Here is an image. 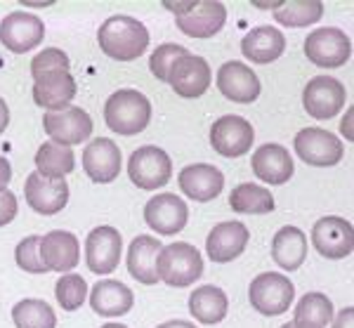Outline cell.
<instances>
[{
	"mask_svg": "<svg viewBox=\"0 0 354 328\" xmlns=\"http://www.w3.org/2000/svg\"><path fill=\"white\" fill-rule=\"evenodd\" d=\"M71 62H68V55L59 48H45L43 53H38L31 60V76L33 78H43L53 71H68Z\"/></svg>",
	"mask_w": 354,
	"mask_h": 328,
	"instance_id": "obj_37",
	"label": "cell"
},
{
	"mask_svg": "<svg viewBox=\"0 0 354 328\" xmlns=\"http://www.w3.org/2000/svg\"><path fill=\"white\" fill-rule=\"evenodd\" d=\"M312 246L326 260H342L350 257L354 250V229L340 215H326L314 222L312 227Z\"/></svg>",
	"mask_w": 354,
	"mask_h": 328,
	"instance_id": "obj_9",
	"label": "cell"
},
{
	"mask_svg": "<svg viewBox=\"0 0 354 328\" xmlns=\"http://www.w3.org/2000/svg\"><path fill=\"white\" fill-rule=\"evenodd\" d=\"M352 324H354V307H345L330 321V328H354Z\"/></svg>",
	"mask_w": 354,
	"mask_h": 328,
	"instance_id": "obj_41",
	"label": "cell"
},
{
	"mask_svg": "<svg viewBox=\"0 0 354 328\" xmlns=\"http://www.w3.org/2000/svg\"><path fill=\"white\" fill-rule=\"evenodd\" d=\"M76 78L68 71H53L48 76L38 78L33 83V102L48 111H62L71 107V100L76 97Z\"/></svg>",
	"mask_w": 354,
	"mask_h": 328,
	"instance_id": "obj_24",
	"label": "cell"
},
{
	"mask_svg": "<svg viewBox=\"0 0 354 328\" xmlns=\"http://www.w3.org/2000/svg\"><path fill=\"white\" fill-rule=\"evenodd\" d=\"M17 197L12 192H0V227H5V224H10L17 217Z\"/></svg>",
	"mask_w": 354,
	"mask_h": 328,
	"instance_id": "obj_39",
	"label": "cell"
},
{
	"mask_svg": "<svg viewBox=\"0 0 354 328\" xmlns=\"http://www.w3.org/2000/svg\"><path fill=\"white\" fill-rule=\"evenodd\" d=\"M90 304H93L95 314L104 316V319H113V316H123L133 309L135 295L121 281H100L90 293Z\"/></svg>",
	"mask_w": 354,
	"mask_h": 328,
	"instance_id": "obj_27",
	"label": "cell"
},
{
	"mask_svg": "<svg viewBox=\"0 0 354 328\" xmlns=\"http://www.w3.org/2000/svg\"><path fill=\"white\" fill-rule=\"evenodd\" d=\"M165 83H170L175 95L185 97V100H196V97L205 95V90L210 88L213 71H210V64L203 57L187 53L173 62Z\"/></svg>",
	"mask_w": 354,
	"mask_h": 328,
	"instance_id": "obj_11",
	"label": "cell"
},
{
	"mask_svg": "<svg viewBox=\"0 0 354 328\" xmlns=\"http://www.w3.org/2000/svg\"><path fill=\"white\" fill-rule=\"evenodd\" d=\"M293 149L307 165H314V168L338 165L345 156V147H342L340 137L324 128H302L295 135Z\"/></svg>",
	"mask_w": 354,
	"mask_h": 328,
	"instance_id": "obj_7",
	"label": "cell"
},
{
	"mask_svg": "<svg viewBox=\"0 0 354 328\" xmlns=\"http://www.w3.org/2000/svg\"><path fill=\"white\" fill-rule=\"evenodd\" d=\"M177 184L189 199L198 201V203H208L220 197L222 187H225V175L210 163H194L182 168L177 175Z\"/></svg>",
	"mask_w": 354,
	"mask_h": 328,
	"instance_id": "obj_22",
	"label": "cell"
},
{
	"mask_svg": "<svg viewBox=\"0 0 354 328\" xmlns=\"http://www.w3.org/2000/svg\"><path fill=\"white\" fill-rule=\"evenodd\" d=\"M100 48L116 62H133L149 48V31L142 21L128 15H113L97 31Z\"/></svg>",
	"mask_w": 354,
	"mask_h": 328,
	"instance_id": "obj_1",
	"label": "cell"
},
{
	"mask_svg": "<svg viewBox=\"0 0 354 328\" xmlns=\"http://www.w3.org/2000/svg\"><path fill=\"white\" fill-rule=\"evenodd\" d=\"M55 298L64 312H76L88 298V284L81 274H64L55 284Z\"/></svg>",
	"mask_w": 354,
	"mask_h": 328,
	"instance_id": "obj_35",
	"label": "cell"
},
{
	"mask_svg": "<svg viewBox=\"0 0 354 328\" xmlns=\"http://www.w3.org/2000/svg\"><path fill=\"white\" fill-rule=\"evenodd\" d=\"M156 328H196V324H189V321L177 319V321H165V324L156 326Z\"/></svg>",
	"mask_w": 354,
	"mask_h": 328,
	"instance_id": "obj_45",
	"label": "cell"
},
{
	"mask_svg": "<svg viewBox=\"0 0 354 328\" xmlns=\"http://www.w3.org/2000/svg\"><path fill=\"white\" fill-rule=\"evenodd\" d=\"M10 180H12V165H10V161L5 156H0V192L8 189Z\"/></svg>",
	"mask_w": 354,
	"mask_h": 328,
	"instance_id": "obj_42",
	"label": "cell"
},
{
	"mask_svg": "<svg viewBox=\"0 0 354 328\" xmlns=\"http://www.w3.org/2000/svg\"><path fill=\"white\" fill-rule=\"evenodd\" d=\"M76 168V156L68 147H59L55 142H45L36 152V172L50 180H64Z\"/></svg>",
	"mask_w": 354,
	"mask_h": 328,
	"instance_id": "obj_31",
	"label": "cell"
},
{
	"mask_svg": "<svg viewBox=\"0 0 354 328\" xmlns=\"http://www.w3.org/2000/svg\"><path fill=\"white\" fill-rule=\"evenodd\" d=\"M182 55H187V48H182V45H175V43L158 45V48L151 53V60H149L151 73L158 80H163V83H165V80H168V71H170V66H173V62L180 60Z\"/></svg>",
	"mask_w": 354,
	"mask_h": 328,
	"instance_id": "obj_38",
	"label": "cell"
},
{
	"mask_svg": "<svg viewBox=\"0 0 354 328\" xmlns=\"http://www.w3.org/2000/svg\"><path fill=\"white\" fill-rule=\"evenodd\" d=\"M102 328H128V326H125V324H104Z\"/></svg>",
	"mask_w": 354,
	"mask_h": 328,
	"instance_id": "obj_48",
	"label": "cell"
},
{
	"mask_svg": "<svg viewBox=\"0 0 354 328\" xmlns=\"http://www.w3.org/2000/svg\"><path fill=\"white\" fill-rule=\"evenodd\" d=\"M104 120L111 132L123 137H133L147 130L151 120V102L140 90L123 88L106 100Z\"/></svg>",
	"mask_w": 354,
	"mask_h": 328,
	"instance_id": "obj_2",
	"label": "cell"
},
{
	"mask_svg": "<svg viewBox=\"0 0 354 328\" xmlns=\"http://www.w3.org/2000/svg\"><path fill=\"white\" fill-rule=\"evenodd\" d=\"M352 107L350 109H347V116L345 118H342V123H340V130H342V135H345L347 137V140H354V135H352Z\"/></svg>",
	"mask_w": 354,
	"mask_h": 328,
	"instance_id": "obj_43",
	"label": "cell"
},
{
	"mask_svg": "<svg viewBox=\"0 0 354 328\" xmlns=\"http://www.w3.org/2000/svg\"><path fill=\"white\" fill-rule=\"evenodd\" d=\"M45 36V24L36 15L17 10L0 21V43L15 55H24L38 48Z\"/></svg>",
	"mask_w": 354,
	"mask_h": 328,
	"instance_id": "obj_13",
	"label": "cell"
},
{
	"mask_svg": "<svg viewBox=\"0 0 354 328\" xmlns=\"http://www.w3.org/2000/svg\"><path fill=\"white\" fill-rule=\"evenodd\" d=\"M161 241L149 234L135 237L133 244L128 248V272L135 281L145 286H156L158 274H156V257L161 250Z\"/></svg>",
	"mask_w": 354,
	"mask_h": 328,
	"instance_id": "obj_26",
	"label": "cell"
},
{
	"mask_svg": "<svg viewBox=\"0 0 354 328\" xmlns=\"http://www.w3.org/2000/svg\"><path fill=\"white\" fill-rule=\"evenodd\" d=\"M12 321L17 328H57V314L45 300L24 298L12 307Z\"/></svg>",
	"mask_w": 354,
	"mask_h": 328,
	"instance_id": "obj_33",
	"label": "cell"
},
{
	"mask_svg": "<svg viewBox=\"0 0 354 328\" xmlns=\"http://www.w3.org/2000/svg\"><path fill=\"white\" fill-rule=\"evenodd\" d=\"M83 170L97 184H109L121 172V149L109 137H97L83 152Z\"/></svg>",
	"mask_w": 354,
	"mask_h": 328,
	"instance_id": "obj_18",
	"label": "cell"
},
{
	"mask_svg": "<svg viewBox=\"0 0 354 328\" xmlns=\"http://www.w3.org/2000/svg\"><path fill=\"white\" fill-rule=\"evenodd\" d=\"M230 208L234 212H245V215H265L274 210V197L270 189L260 184L243 182L230 194Z\"/></svg>",
	"mask_w": 354,
	"mask_h": 328,
	"instance_id": "obj_32",
	"label": "cell"
},
{
	"mask_svg": "<svg viewBox=\"0 0 354 328\" xmlns=\"http://www.w3.org/2000/svg\"><path fill=\"white\" fill-rule=\"evenodd\" d=\"M41 260L48 272H71L81 262V244L76 234L55 229L41 237Z\"/></svg>",
	"mask_w": 354,
	"mask_h": 328,
	"instance_id": "obj_19",
	"label": "cell"
},
{
	"mask_svg": "<svg viewBox=\"0 0 354 328\" xmlns=\"http://www.w3.org/2000/svg\"><path fill=\"white\" fill-rule=\"evenodd\" d=\"M347 102V90L338 78L317 76L302 90V107L307 116L317 120H330L342 111Z\"/></svg>",
	"mask_w": 354,
	"mask_h": 328,
	"instance_id": "obj_8",
	"label": "cell"
},
{
	"mask_svg": "<svg viewBox=\"0 0 354 328\" xmlns=\"http://www.w3.org/2000/svg\"><path fill=\"white\" fill-rule=\"evenodd\" d=\"M324 17V3L319 0H295V3H281V8L274 10V21L290 28H302L317 24Z\"/></svg>",
	"mask_w": 354,
	"mask_h": 328,
	"instance_id": "obj_34",
	"label": "cell"
},
{
	"mask_svg": "<svg viewBox=\"0 0 354 328\" xmlns=\"http://www.w3.org/2000/svg\"><path fill=\"white\" fill-rule=\"evenodd\" d=\"M43 128L50 142L59 147H76L93 135V118L81 107H66L62 111H48L43 116Z\"/></svg>",
	"mask_w": 354,
	"mask_h": 328,
	"instance_id": "obj_10",
	"label": "cell"
},
{
	"mask_svg": "<svg viewBox=\"0 0 354 328\" xmlns=\"http://www.w3.org/2000/svg\"><path fill=\"white\" fill-rule=\"evenodd\" d=\"M187 220H189V208L177 194H156L145 206V222L161 237H173L182 232L187 227Z\"/></svg>",
	"mask_w": 354,
	"mask_h": 328,
	"instance_id": "obj_15",
	"label": "cell"
},
{
	"mask_svg": "<svg viewBox=\"0 0 354 328\" xmlns=\"http://www.w3.org/2000/svg\"><path fill=\"white\" fill-rule=\"evenodd\" d=\"M281 3L283 0H272V3H265V0H255V8H260V10H277V8H281Z\"/></svg>",
	"mask_w": 354,
	"mask_h": 328,
	"instance_id": "obj_46",
	"label": "cell"
},
{
	"mask_svg": "<svg viewBox=\"0 0 354 328\" xmlns=\"http://www.w3.org/2000/svg\"><path fill=\"white\" fill-rule=\"evenodd\" d=\"M227 309H230V300L220 286H198L189 295V312L198 324H220V321H225Z\"/></svg>",
	"mask_w": 354,
	"mask_h": 328,
	"instance_id": "obj_29",
	"label": "cell"
},
{
	"mask_svg": "<svg viewBox=\"0 0 354 328\" xmlns=\"http://www.w3.org/2000/svg\"><path fill=\"white\" fill-rule=\"evenodd\" d=\"M196 3H198V0H185V3H170V0H163V8L170 10L175 17H185V15H189L194 8H196Z\"/></svg>",
	"mask_w": 354,
	"mask_h": 328,
	"instance_id": "obj_40",
	"label": "cell"
},
{
	"mask_svg": "<svg viewBox=\"0 0 354 328\" xmlns=\"http://www.w3.org/2000/svg\"><path fill=\"white\" fill-rule=\"evenodd\" d=\"M156 274L158 281L173 286V289H187L203 274V257L192 244L175 241L163 246L156 257Z\"/></svg>",
	"mask_w": 354,
	"mask_h": 328,
	"instance_id": "obj_3",
	"label": "cell"
},
{
	"mask_svg": "<svg viewBox=\"0 0 354 328\" xmlns=\"http://www.w3.org/2000/svg\"><path fill=\"white\" fill-rule=\"evenodd\" d=\"M250 241V232L243 222H220L218 227L210 229L205 239V253L213 262L225 264L236 260L245 250Z\"/></svg>",
	"mask_w": 354,
	"mask_h": 328,
	"instance_id": "obj_20",
	"label": "cell"
},
{
	"mask_svg": "<svg viewBox=\"0 0 354 328\" xmlns=\"http://www.w3.org/2000/svg\"><path fill=\"white\" fill-rule=\"evenodd\" d=\"M68 182L66 180H50L38 172H31L24 182V199L28 208L38 215H57L68 203Z\"/></svg>",
	"mask_w": 354,
	"mask_h": 328,
	"instance_id": "obj_16",
	"label": "cell"
},
{
	"mask_svg": "<svg viewBox=\"0 0 354 328\" xmlns=\"http://www.w3.org/2000/svg\"><path fill=\"white\" fill-rule=\"evenodd\" d=\"M255 142V130L250 120L241 116H220L210 125V147L225 158H239L250 152Z\"/></svg>",
	"mask_w": 354,
	"mask_h": 328,
	"instance_id": "obj_12",
	"label": "cell"
},
{
	"mask_svg": "<svg viewBox=\"0 0 354 328\" xmlns=\"http://www.w3.org/2000/svg\"><path fill=\"white\" fill-rule=\"evenodd\" d=\"M333 321V302L324 293L312 291L300 298L295 304L293 324L295 328H326Z\"/></svg>",
	"mask_w": 354,
	"mask_h": 328,
	"instance_id": "obj_30",
	"label": "cell"
},
{
	"mask_svg": "<svg viewBox=\"0 0 354 328\" xmlns=\"http://www.w3.org/2000/svg\"><path fill=\"white\" fill-rule=\"evenodd\" d=\"M272 260L286 272H295L307 260V237L298 227H281L272 239Z\"/></svg>",
	"mask_w": 354,
	"mask_h": 328,
	"instance_id": "obj_28",
	"label": "cell"
},
{
	"mask_svg": "<svg viewBox=\"0 0 354 328\" xmlns=\"http://www.w3.org/2000/svg\"><path fill=\"white\" fill-rule=\"evenodd\" d=\"M250 168H253L255 177L267 184H274V187H279V184H286L290 177H293V158H290L288 149L281 147V145H262L258 152L253 154V158H250Z\"/></svg>",
	"mask_w": 354,
	"mask_h": 328,
	"instance_id": "obj_23",
	"label": "cell"
},
{
	"mask_svg": "<svg viewBox=\"0 0 354 328\" xmlns=\"http://www.w3.org/2000/svg\"><path fill=\"white\" fill-rule=\"evenodd\" d=\"M8 125H10V107L5 104V100L0 97V135H3Z\"/></svg>",
	"mask_w": 354,
	"mask_h": 328,
	"instance_id": "obj_44",
	"label": "cell"
},
{
	"mask_svg": "<svg viewBox=\"0 0 354 328\" xmlns=\"http://www.w3.org/2000/svg\"><path fill=\"white\" fill-rule=\"evenodd\" d=\"M128 175L137 189L156 192V189L165 187L173 177V161L158 147H140L135 149L128 161Z\"/></svg>",
	"mask_w": 354,
	"mask_h": 328,
	"instance_id": "obj_5",
	"label": "cell"
},
{
	"mask_svg": "<svg viewBox=\"0 0 354 328\" xmlns=\"http://www.w3.org/2000/svg\"><path fill=\"white\" fill-rule=\"evenodd\" d=\"M295 286L281 272H262L250 281L248 300L255 312L265 316H279L293 304Z\"/></svg>",
	"mask_w": 354,
	"mask_h": 328,
	"instance_id": "obj_4",
	"label": "cell"
},
{
	"mask_svg": "<svg viewBox=\"0 0 354 328\" xmlns=\"http://www.w3.org/2000/svg\"><path fill=\"white\" fill-rule=\"evenodd\" d=\"M15 260L17 267H21L28 274H45L48 267L41 260V237H26L19 241V246L15 248Z\"/></svg>",
	"mask_w": 354,
	"mask_h": 328,
	"instance_id": "obj_36",
	"label": "cell"
},
{
	"mask_svg": "<svg viewBox=\"0 0 354 328\" xmlns=\"http://www.w3.org/2000/svg\"><path fill=\"white\" fill-rule=\"evenodd\" d=\"M24 5H28V8H50L53 0H26Z\"/></svg>",
	"mask_w": 354,
	"mask_h": 328,
	"instance_id": "obj_47",
	"label": "cell"
},
{
	"mask_svg": "<svg viewBox=\"0 0 354 328\" xmlns=\"http://www.w3.org/2000/svg\"><path fill=\"white\" fill-rule=\"evenodd\" d=\"M286 50V36L277 26H255L241 40V53L253 64H272Z\"/></svg>",
	"mask_w": 354,
	"mask_h": 328,
	"instance_id": "obj_25",
	"label": "cell"
},
{
	"mask_svg": "<svg viewBox=\"0 0 354 328\" xmlns=\"http://www.w3.org/2000/svg\"><path fill=\"white\" fill-rule=\"evenodd\" d=\"M281 328H295V326H293V324H283Z\"/></svg>",
	"mask_w": 354,
	"mask_h": 328,
	"instance_id": "obj_49",
	"label": "cell"
},
{
	"mask_svg": "<svg viewBox=\"0 0 354 328\" xmlns=\"http://www.w3.org/2000/svg\"><path fill=\"white\" fill-rule=\"evenodd\" d=\"M305 55L312 64L324 69H338L350 62L352 40L338 26H322L314 28L305 38Z\"/></svg>",
	"mask_w": 354,
	"mask_h": 328,
	"instance_id": "obj_6",
	"label": "cell"
},
{
	"mask_svg": "<svg viewBox=\"0 0 354 328\" xmlns=\"http://www.w3.org/2000/svg\"><path fill=\"white\" fill-rule=\"evenodd\" d=\"M123 239L118 229L102 224L95 227L85 239V264L95 274H111L121 262Z\"/></svg>",
	"mask_w": 354,
	"mask_h": 328,
	"instance_id": "obj_14",
	"label": "cell"
},
{
	"mask_svg": "<svg viewBox=\"0 0 354 328\" xmlns=\"http://www.w3.org/2000/svg\"><path fill=\"white\" fill-rule=\"evenodd\" d=\"M218 90L227 100L236 102V104H253L260 97V78L255 76V71L250 66H245L243 62H225L218 71Z\"/></svg>",
	"mask_w": 354,
	"mask_h": 328,
	"instance_id": "obj_17",
	"label": "cell"
},
{
	"mask_svg": "<svg viewBox=\"0 0 354 328\" xmlns=\"http://www.w3.org/2000/svg\"><path fill=\"white\" fill-rule=\"evenodd\" d=\"M227 21V8L218 0H198L196 8L185 17H175V24L189 38H213Z\"/></svg>",
	"mask_w": 354,
	"mask_h": 328,
	"instance_id": "obj_21",
	"label": "cell"
}]
</instances>
